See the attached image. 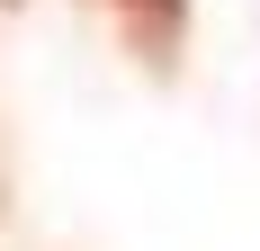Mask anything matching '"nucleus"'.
<instances>
[{"instance_id": "nucleus-1", "label": "nucleus", "mask_w": 260, "mask_h": 251, "mask_svg": "<svg viewBox=\"0 0 260 251\" xmlns=\"http://www.w3.org/2000/svg\"><path fill=\"white\" fill-rule=\"evenodd\" d=\"M117 9H126V27H135L144 54H171L180 27H188V0H117Z\"/></svg>"}]
</instances>
